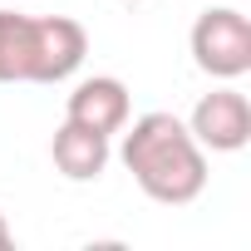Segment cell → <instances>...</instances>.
I'll use <instances>...</instances> for the list:
<instances>
[{"instance_id": "3957f363", "label": "cell", "mask_w": 251, "mask_h": 251, "mask_svg": "<svg viewBox=\"0 0 251 251\" xmlns=\"http://www.w3.org/2000/svg\"><path fill=\"white\" fill-rule=\"evenodd\" d=\"M187 128L202 143V153H241L251 143V103L236 89H212L197 99Z\"/></svg>"}, {"instance_id": "52a82bcc", "label": "cell", "mask_w": 251, "mask_h": 251, "mask_svg": "<svg viewBox=\"0 0 251 251\" xmlns=\"http://www.w3.org/2000/svg\"><path fill=\"white\" fill-rule=\"evenodd\" d=\"M35 64V15L0 10V84H30Z\"/></svg>"}, {"instance_id": "6da1fadb", "label": "cell", "mask_w": 251, "mask_h": 251, "mask_svg": "<svg viewBox=\"0 0 251 251\" xmlns=\"http://www.w3.org/2000/svg\"><path fill=\"white\" fill-rule=\"evenodd\" d=\"M123 128H128V123H123ZM118 158L133 173V182L153 202H163V207H187L207 187V153H202V143L192 138V128L177 113H163V108L133 118V128L123 133Z\"/></svg>"}, {"instance_id": "5b68a950", "label": "cell", "mask_w": 251, "mask_h": 251, "mask_svg": "<svg viewBox=\"0 0 251 251\" xmlns=\"http://www.w3.org/2000/svg\"><path fill=\"white\" fill-rule=\"evenodd\" d=\"M133 113V99H128V84L113 79V74H94V79H79L69 103H64V118L69 123H84V128L113 138L123 133V123Z\"/></svg>"}, {"instance_id": "277c9868", "label": "cell", "mask_w": 251, "mask_h": 251, "mask_svg": "<svg viewBox=\"0 0 251 251\" xmlns=\"http://www.w3.org/2000/svg\"><path fill=\"white\" fill-rule=\"evenodd\" d=\"M89 54V30L69 15H45L35 20V64L30 84H64Z\"/></svg>"}, {"instance_id": "8992f818", "label": "cell", "mask_w": 251, "mask_h": 251, "mask_svg": "<svg viewBox=\"0 0 251 251\" xmlns=\"http://www.w3.org/2000/svg\"><path fill=\"white\" fill-rule=\"evenodd\" d=\"M50 158H54V168L69 182H94L108 168V138L94 133V128H84V123H69L64 118L54 128V138H50Z\"/></svg>"}, {"instance_id": "7a4b0ae2", "label": "cell", "mask_w": 251, "mask_h": 251, "mask_svg": "<svg viewBox=\"0 0 251 251\" xmlns=\"http://www.w3.org/2000/svg\"><path fill=\"white\" fill-rule=\"evenodd\" d=\"M192 59L212 79L251 74V20L231 5H212L192 25Z\"/></svg>"}, {"instance_id": "ba28073f", "label": "cell", "mask_w": 251, "mask_h": 251, "mask_svg": "<svg viewBox=\"0 0 251 251\" xmlns=\"http://www.w3.org/2000/svg\"><path fill=\"white\" fill-rule=\"evenodd\" d=\"M10 241H15V231H10V222H5V212H0V251H5Z\"/></svg>"}]
</instances>
